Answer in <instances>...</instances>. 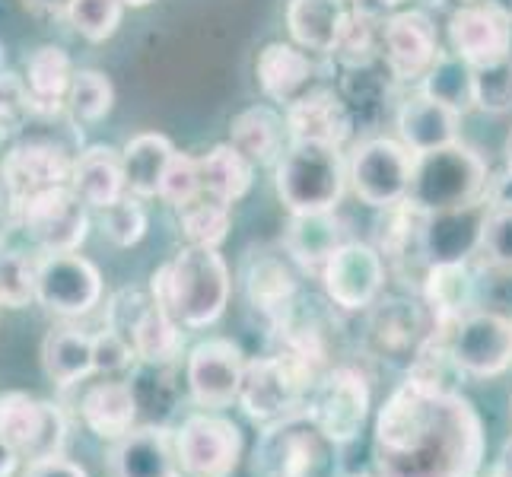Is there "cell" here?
<instances>
[{
	"label": "cell",
	"instance_id": "obj_1",
	"mask_svg": "<svg viewBox=\"0 0 512 477\" xmlns=\"http://www.w3.org/2000/svg\"><path fill=\"white\" fill-rule=\"evenodd\" d=\"M484 420L462 392L404 379L376 414V477H481Z\"/></svg>",
	"mask_w": 512,
	"mask_h": 477
},
{
	"label": "cell",
	"instance_id": "obj_2",
	"mask_svg": "<svg viewBox=\"0 0 512 477\" xmlns=\"http://www.w3.org/2000/svg\"><path fill=\"white\" fill-rule=\"evenodd\" d=\"M229 293H233V277L223 255L201 245H185L150 277L153 303L185 328L214 325L229 306Z\"/></svg>",
	"mask_w": 512,
	"mask_h": 477
},
{
	"label": "cell",
	"instance_id": "obj_3",
	"mask_svg": "<svg viewBox=\"0 0 512 477\" xmlns=\"http://www.w3.org/2000/svg\"><path fill=\"white\" fill-rule=\"evenodd\" d=\"M484 185H487L484 159L462 144H449L443 150L414 156L408 204L420 210V214H439V210L474 204L481 198Z\"/></svg>",
	"mask_w": 512,
	"mask_h": 477
},
{
	"label": "cell",
	"instance_id": "obj_4",
	"mask_svg": "<svg viewBox=\"0 0 512 477\" xmlns=\"http://www.w3.org/2000/svg\"><path fill=\"white\" fill-rule=\"evenodd\" d=\"M344 163L338 147L296 140L277 163V194L290 214L334 210L344 194Z\"/></svg>",
	"mask_w": 512,
	"mask_h": 477
},
{
	"label": "cell",
	"instance_id": "obj_5",
	"mask_svg": "<svg viewBox=\"0 0 512 477\" xmlns=\"http://www.w3.org/2000/svg\"><path fill=\"white\" fill-rule=\"evenodd\" d=\"M373 408V395H369L366 379L350 366L328 369L312 388L306 417L315 423L331 446H347L363 433V423Z\"/></svg>",
	"mask_w": 512,
	"mask_h": 477
},
{
	"label": "cell",
	"instance_id": "obj_6",
	"mask_svg": "<svg viewBox=\"0 0 512 477\" xmlns=\"http://www.w3.org/2000/svg\"><path fill=\"white\" fill-rule=\"evenodd\" d=\"M242 449L239 423L220 411H198L175 430V452L185 477H233Z\"/></svg>",
	"mask_w": 512,
	"mask_h": 477
},
{
	"label": "cell",
	"instance_id": "obj_7",
	"mask_svg": "<svg viewBox=\"0 0 512 477\" xmlns=\"http://www.w3.org/2000/svg\"><path fill=\"white\" fill-rule=\"evenodd\" d=\"M20 207V220L26 236L39 245L45 255L55 252H77L86 233H90V204L70 185L45 188L29 194Z\"/></svg>",
	"mask_w": 512,
	"mask_h": 477
},
{
	"label": "cell",
	"instance_id": "obj_8",
	"mask_svg": "<svg viewBox=\"0 0 512 477\" xmlns=\"http://www.w3.org/2000/svg\"><path fill=\"white\" fill-rule=\"evenodd\" d=\"M0 439L10 443L26 462L64 455L67 420L58 404L29 392H4L0 395Z\"/></svg>",
	"mask_w": 512,
	"mask_h": 477
},
{
	"label": "cell",
	"instance_id": "obj_9",
	"mask_svg": "<svg viewBox=\"0 0 512 477\" xmlns=\"http://www.w3.org/2000/svg\"><path fill=\"white\" fill-rule=\"evenodd\" d=\"M414 175V153L388 137L366 140L350 159L353 194L369 207H398L408 201Z\"/></svg>",
	"mask_w": 512,
	"mask_h": 477
},
{
	"label": "cell",
	"instance_id": "obj_10",
	"mask_svg": "<svg viewBox=\"0 0 512 477\" xmlns=\"http://www.w3.org/2000/svg\"><path fill=\"white\" fill-rule=\"evenodd\" d=\"M328 449V439L315 430V423L299 411L268 427L255 458V471L261 477H319Z\"/></svg>",
	"mask_w": 512,
	"mask_h": 477
},
{
	"label": "cell",
	"instance_id": "obj_11",
	"mask_svg": "<svg viewBox=\"0 0 512 477\" xmlns=\"http://www.w3.org/2000/svg\"><path fill=\"white\" fill-rule=\"evenodd\" d=\"M449 334L452 360L465 376L493 379L512 366V318L474 309Z\"/></svg>",
	"mask_w": 512,
	"mask_h": 477
},
{
	"label": "cell",
	"instance_id": "obj_12",
	"mask_svg": "<svg viewBox=\"0 0 512 477\" xmlns=\"http://www.w3.org/2000/svg\"><path fill=\"white\" fill-rule=\"evenodd\" d=\"M245 353L229 338H207L188 350L185 382L191 401L204 411H223L239 401V388L245 376Z\"/></svg>",
	"mask_w": 512,
	"mask_h": 477
},
{
	"label": "cell",
	"instance_id": "obj_13",
	"mask_svg": "<svg viewBox=\"0 0 512 477\" xmlns=\"http://www.w3.org/2000/svg\"><path fill=\"white\" fill-rule=\"evenodd\" d=\"M35 299L64 318L86 315L102 299V274L93 261L77 252H55L39 258V280H35Z\"/></svg>",
	"mask_w": 512,
	"mask_h": 477
},
{
	"label": "cell",
	"instance_id": "obj_14",
	"mask_svg": "<svg viewBox=\"0 0 512 477\" xmlns=\"http://www.w3.org/2000/svg\"><path fill=\"white\" fill-rule=\"evenodd\" d=\"M322 284L334 306L347 312L369 309L385 287L382 252L369 242H344L322 268Z\"/></svg>",
	"mask_w": 512,
	"mask_h": 477
},
{
	"label": "cell",
	"instance_id": "obj_15",
	"mask_svg": "<svg viewBox=\"0 0 512 477\" xmlns=\"http://www.w3.org/2000/svg\"><path fill=\"white\" fill-rule=\"evenodd\" d=\"M490 204H465L439 214H423L420 223V255L430 264H449V261H468L481 249V233L487 220Z\"/></svg>",
	"mask_w": 512,
	"mask_h": 477
},
{
	"label": "cell",
	"instance_id": "obj_16",
	"mask_svg": "<svg viewBox=\"0 0 512 477\" xmlns=\"http://www.w3.org/2000/svg\"><path fill=\"white\" fill-rule=\"evenodd\" d=\"M449 39L471 67H490L512 55V20L484 4H465L452 13Z\"/></svg>",
	"mask_w": 512,
	"mask_h": 477
},
{
	"label": "cell",
	"instance_id": "obj_17",
	"mask_svg": "<svg viewBox=\"0 0 512 477\" xmlns=\"http://www.w3.org/2000/svg\"><path fill=\"white\" fill-rule=\"evenodd\" d=\"M382 45L388 70L398 80H423L433 61L439 58L436 26L427 13L401 10L382 26Z\"/></svg>",
	"mask_w": 512,
	"mask_h": 477
},
{
	"label": "cell",
	"instance_id": "obj_18",
	"mask_svg": "<svg viewBox=\"0 0 512 477\" xmlns=\"http://www.w3.org/2000/svg\"><path fill=\"white\" fill-rule=\"evenodd\" d=\"M74 163L77 159H70L64 147L45 144V140H29V144H20L7 153L0 175H4L10 198L20 204L35 191L70 185V179H74Z\"/></svg>",
	"mask_w": 512,
	"mask_h": 477
},
{
	"label": "cell",
	"instance_id": "obj_19",
	"mask_svg": "<svg viewBox=\"0 0 512 477\" xmlns=\"http://www.w3.org/2000/svg\"><path fill=\"white\" fill-rule=\"evenodd\" d=\"M112 477H179L175 433L163 427H140L115 439L109 452Z\"/></svg>",
	"mask_w": 512,
	"mask_h": 477
},
{
	"label": "cell",
	"instance_id": "obj_20",
	"mask_svg": "<svg viewBox=\"0 0 512 477\" xmlns=\"http://www.w3.org/2000/svg\"><path fill=\"white\" fill-rule=\"evenodd\" d=\"M287 134L290 144L309 140V144L338 147L350 137V112L341 96L331 90H309L293 105H287Z\"/></svg>",
	"mask_w": 512,
	"mask_h": 477
},
{
	"label": "cell",
	"instance_id": "obj_21",
	"mask_svg": "<svg viewBox=\"0 0 512 477\" xmlns=\"http://www.w3.org/2000/svg\"><path fill=\"white\" fill-rule=\"evenodd\" d=\"M423 296L436 318V331H452L478 303V277L468 261L430 264L423 277Z\"/></svg>",
	"mask_w": 512,
	"mask_h": 477
},
{
	"label": "cell",
	"instance_id": "obj_22",
	"mask_svg": "<svg viewBox=\"0 0 512 477\" xmlns=\"http://www.w3.org/2000/svg\"><path fill=\"white\" fill-rule=\"evenodd\" d=\"M458 118L462 115L452 112L449 105L420 93V96L404 102L401 112H398L401 144L408 147L414 156L458 144Z\"/></svg>",
	"mask_w": 512,
	"mask_h": 477
},
{
	"label": "cell",
	"instance_id": "obj_23",
	"mask_svg": "<svg viewBox=\"0 0 512 477\" xmlns=\"http://www.w3.org/2000/svg\"><path fill=\"white\" fill-rule=\"evenodd\" d=\"M255 74H258L264 96H268L271 102L293 105L299 96L309 93L315 64L309 61L306 51H299L296 45L271 42V45H264L258 51Z\"/></svg>",
	"mask_w": 512,
	"mask_h": 477
},
{
	"label": "cell",
	"instance_id": "obj_24",
	"mask_svg": "<svg viewBox=\"0 0 512 477\" xmlns=\"http://www.w3.org/2000/svg\"><path fill=\"white\" fill-rule=\"evenodd\" d=\"M80 417L86 430L99 439H115L128 436L137 423V395L128 382H96L86 388L80 398Z\"/></svg>",
	"mask_w": 512,
	"mask_h": 477
},
{
	"label": "cell",
	"instance_id": "obj_25",
	"mask_svg": "<svg viewBox=\"0 0 512 477\" xmlns=\"http://www.w3.org/2000/svg\"><path fill=\"white\" fill-rule=\"evenodd\" d=\"M287 255L303 271H319L328 264V258L341 249V223L334 217V210L322 214H290L287 226Z\"/></svg>",
	"mask_w": 512,
	"mask_h": 477
},
{
	"label": "cell",
	"instance_id": "obj_26",
	"mask_svg": "<svg viewBox=\"0 0 512 477\" xmlns=\"http://www.w3.org/2000/svg\"><path fill=\"white\" fill-rule=\"evenodd\" d=\"M42 366H45V376L61 388L90 379L96 373L93 334H86L74 325L51 328L42 341Z\"/></svg>",
	"mask_w": 512,
	"mask_h": 477
},
{
	"label": "cell",
	"instance_id": "obj_27",
	"mask_svg": "<svg viewBox=\"0 0 512 477\" xmlns=\"http://www.w3.org/2000/svg\"><path fill=\"white\" fill-rule=\"evenodd\" d=\"M80 198L90 207H109L125 194V166H121V153L115 147H90L77 156L74 179H70Z\"/></svg>",
	"mask_w": 512,
	"mask_h": 477
},
{
	"label": "cell",
	"instance_id": "obj_28",
	"mask_svg": "<svg viewBox=\"0 0 512 477\" xmlns=\"http://www.w3.org/2000/svg\"><path fill=\"white\" fill-rule=\"evenodd\" d=\"M175 147L163 134H137L121 150V166H125V188L134 198H156L163 185V175L172 163Z\"/></svg>",
	"mask_w": 512,
	"mask_h": 477
},
{
	"label": "cell",
	"instance_id": "obj_29",
	"mask_svg": "<svg viewBox=\"0 0 512 477\" xmlns=\"http://www.w3.org/2000/svg\"><path fill=\"white\" fill-rule=\"evenodd\" d=\"M347 20L344 0H290L287 26L299 48L331 55Z\"/></svg>",
	"mask_w": 512,
	"mask_h": 477
},
{
	"label": "cell",
	"instance_id": "obj_30",
	"mask_svg": "<svg viewBox=\"0 0 512 477\" xmlns=\"http://www.w3.org/2000/svg\"><path fill=\"white\" fill-rule=\"evenodd\" d=\"M245 296H249V303L258 312L271 318H284L296 296V274L290 268V261L284 255H268V252L255 255L249 261V271H245Z\"/></svg>",
	"mask_w": 512,
	"mask_h": 477
},
{
	"label": "cell",
	"instance_id": "obj_31",
	"mask_svg": "<svg viewBox=\"0 0 512 477\" xmlns=\"http://www.w3.org/2000/svg\"><path fill=\"white\" fill-rule=\"evenodd\" d=\"M284 131L287 125L280 121L268 105H252L233 118L229 125V144H233L252 166H271L274 159L280 163L284 156Z\"/></svg>",
	"mask_w": 512,
	"mask_h": 477
},
{
	"label": "cell",
	"instance_id": "obj_32",
	"mask_svg": "<svg viewBox=\"0 0 512 477\" xmlns=\"http://www.w3.org/2000/svg\"><path fill=\"white\" fill-rule=\"evenodd\" d=\"M198 169H201V194L217 198L223 204L245 198L255 175V166L233 144H220L210 153L198 156Z\"/></svg>",
	"mask_w": 512,
	"mask_h": 477
},
{
	"label": "cell",
	"instance_id": "obj_33",
	"mask_svg": "<svg viewBox=\"0 0 512 477\" xmlns=\"http://www.w3.org/2000/svg\"><path fill=\"white\" fill-rule=\"evenodd\" d=\"M182 328H185L182 322H175L166 309H160L153 303L144 315H140V322L134 325L128 341L134 344V353H137L140 363L163 369V366H172L182 357V347H185Z\"/></svg>",
	"mask_w": 512,
	"mask_h": 477
},
{
	"label": "cell",
	"instance_id": "obj_34",
	"mask_svg": "<svg viewBox=\"0 0 512 477\" xmlns=\"http://www.w3.org/2000/svg\"><path fill=\"white\" fill-rule=\"evenodd\" d=\"M74 74L77 70L61 45H42L26 61V90L32 102L45 105V109H58L61 102H67Z\"/></svg>",
	"mask_w": 512,
	"mask_h": 477
},
{
	"label": "cell",
	"instance_id": "obj_35",
	"mask_svg": "<svg viewBox=\"0 0 512 477\" xmlns=\"http://www.w3.org/2000/svg\"><path fill=\"white\" fill-rule=\"evenodd\" d=\"M423 96L465 115L474 105V67L465 58H458L455 51H439V58L423 77Z\"/></svg>",
	"mask_w": 512,
	"mask_h": 477
},
{
	"label": "cell",
	"instance_id": "obj_36",
	"mask_svg": "<svg viewBox=\"0 0 512 477\" xmlns=\"http://www.w3.org/2000/svg\"><path fill=\"white\" fill-rule=\"evenodd\" d=\"M179 223L188 245H201V249H220L233 226V210L229 204L198 194L191 204L179 207Z\"/></svg>",
	"mask_w": 512,
	"mask_h": 477
},
{
	"label": "cell",
	"instance_id": "obj_37",
	"mask_svg": "<svg viewBox=\"0 0 512 477\" xmlns=\"http://www.w3.org/2000/svg\"><path fill=\"white\" fill-rule=\"evenodd\" d=\"M115 90L102 70H77L67 93V109L77 125H96L112 112Z\"/></svg>",
	"mask_w": 512,
	"mask_h": 477
},
{
	"label": "cell",
	"instance_id": "obj_38",
	"mask_svg": "<svg viewBox=\"0 0 512 477\" xmlns=\"http://www.w3.org/2000/svg\"><path fill=\"white\" fill-rule=\"evenodd\" d=\"M39 261L23 249H0V299L7 309H23L35 299Z\"/></svg>",
	"mask_w": 512,
	"mask_h": 477
},
{
	"label": "cell",
	"instance_id": "obj_39",
	"mask_svg": "<svg viewBox=\"0 0 512 477\" xmlns=\"http://www.w3.org/2000/svg\"><path fill=\"white\" fill-rule=\"evenodd\" d=\"M376 39H379V29H376L373 13L366 7H353L347 10L344 29L331 55H338L347 67H366L376 58Z\"/></svg>",
	"mask_w": 512,
	"mask_h": 477
},
{
	"label": "cell",
	"instance_id": "obj_40",
	"mask_svg": "<svg viewBox=\"0 0 512 477\" xmlns=\"http://www.w3.org/2000/svg\"><path fill=\"white\" fill-rule=\"evenodd\" d=\"M125 16V0H74L67 10V20L86 42L112 39Z\"/></svg>",
	"mask_w": 512,
	"mask_h": 477
},
{
	"label": "cell",
	"instance_id": "obj_41",
	"mask_svg": "<svg viewBox=\"0 0 512 477\" xmlns=\"http://www.w3.org/2000/svg\"><path fill=\"white\" fill-rule=\"evenodd\" d=\"M147 233V210L134 194H121L109 207H102V236L115 242L118 249H131Z\"/></svg>",
	"mask_w": 512,
	"mask_h": 477
},
{
	"label": "cell",
	"instance_id": "obj_42",
	"mask_svg": "<svg viewBox=\"0 0 512 477\" xmlns=\"http://www.w3.org/2000/svg\"><path fill=\"white\" fill-rule=\"evenodd\" d=\"M478 255L503 274H512V201H493L484 220Z\"/></svg>",
	"mask_w": 512,
	"mask_h": 477
},
{
	"label": "cell",
	"instance_id": "obj_43",
	"mask_svg": "<svg viewBox=\"0 0 512 477\" xmlns=\"http://www.w3.org/2000/svg\"><path fill=\"white\" fill-rule=\"evenodd\" d=\"M474 105L493 115L512 109V58L490 67H474Z\"/></svg>",
	"mask_w": 512,
	"mask_h": 477
},
{
	"label": "cell",
	"instance_id": "obj_44",
	"mask_svg": "<svg viewBox=\"0 0 512 477\" xmlns=\"http://www.w3.org/2000/svg\"><path fill=\"white\" fill-rule=\"evenodd\" d=\"M201 194V169H198V159L185 156V153H175L172 163L163 175V185H160V198L172 207H185Z\"/></svg>",
	"mask_w": 512,
	"mask_h": 477
},
{
	"label": "cell",
	"instance_id": "obj_45",
	"mask_svg": "<svg viewBox=\"0 0 512 477\" xmlns=\"http://www.w3.org/2000/svg\"><path fill=\"white\" fill-rule=\"evenodd\" d=\"M134 357H137L134 344L125 338V334H118L115 328H105V331L93 334V369L99 376L125 373Z\"/></svg>",
	"mask_w": 512,
	"mask_h": 477
},
{
	"label": "cell",
	"instance_id": "obj_46",
	"mask_svg": "<svg viewBox=\"0 0 512 477\" xmlns=\"http://www.w3.org/2000/svg\"><path fill=\"white\" fill-rule=\"evenodd\" d=\"M150 306H153V296H144L134 287L121 290V293L112 296V303H109V325H105V328H115L118 334L131 338L134 325L140 322V315H144Z\"/></svg>",
	"mask_w": 512,
	"mask_h": 477
},
{
	"label": "cell",
	"instance_id": "obj_47",
	"mask_svg": "<svg viewBox=\"0 0 512 477\" xmlns=\"http://www.w3.org/2000/svg\"><path fill=\"white\" fill-rule=\"evenodd\" d=\"M23 477H90V474L64 455H51V458H39V462H29Z\"/></svg>",
	"mask_w": 512,
	"mask_h": 477
},
{
	"label": "cell",
	"instance_id": "obj_48",
	"mask_svg": "<svg viewBox=\"0 0 512 477\" xmlns=\"http://www.w3.org/2000/svg\"><path fill=\"white\" fill-rule=\"evenodd\" d=\"M20 462H23V455L16 452L10 443H4V439H0V477H13L16 468H20Z\"/></svg>",
	"mask_w": 512,
	"mask_h": 477
},
{
	"label": "cell",
	"instance_id": "obj_49",
	"mask_svg": "<svg viewBox=\"0 0 512 477\" xmlns=\"http://www.w3.org/2000/svg\"><path fill=\"white\" fill-rule=\"evenodd\" d=\"M26 4L32 7V10H42V13H55V16H67V10H70V4L74 0H26Z\"/></svg>",
	"mask_w": 512,
	"mask_h": 477
},
{
	"label": "cell",
	"instance_id": "obj_50",
	"mask_svg": "<svg viewBox=\"0 0 512 477\" xmlns=\"http://www.w3.org/2000/svg\"><path fill=\"white\" fill-rule=\"evenodd\" d=\"M484 7H490V10H497V13H503L506 20H512V0H481Z\"/></svg>",
	"mask_w": 512,
	"mask_h": 477
},
{
	"label": "cell",
	"instance_id": "obj_51",
	"mask_svg": "<svg viewBox=\"0 0 512 477\" xmlns=\"http://www.w3.org/2000/svg\"><path fill=\"white\" fill-rule=\"evenodd\" d=\"M509 477H512V439H509V443L503 446V452H500V462H497Z\"/></svg>",
	"mask_w": 512,
	"mask_h": 477
},
{
	"label": "cell",
	"instance_id": "obj_52",
	"mask_svg": "<svg viewBox=\"0 0 512 477\" xmlns=\"http://www.w3.org/2000/svg\"><path fill=\"white\" fill-rule=\"evenodd\" d=\"M506 169H509V175H512V131H509V137H506Z\"/></svg>",
	"mask_w": 512,
	"mask_h": 477
},
{
	"label": "cell",
	"instance_id": "obj_53",
	"mask_svg": "<svg viewBox=\"0 0 512 477\" xmlns=\"http://www.w3.org/2000/svg\"><path fill=\"white\" fill-rule=\"evenodd\" d=\"M487 477H509L500 465H493V471H487Z\"/></svg>",
	"mask_w": 512,
	"mask_h": 477
},
{
	"label": "cell",
	"instance_id": "obj_54",
	"mask_svg": "<svg viewBox=\"0 0 512 477\" xmlns=\"http://www.w3.org/2000/svg\"><path fill=\"white\" fill-rule=\"evenodd\" d=\"M379 7H398V4H404V0H376Z\"/></svg>",
	"mask_w": 512,
	"mask_h": 477
},
{
	"label": "cell",
	"instance_id": "obj_55",
	"mask_svg": "<svg viewBox=\"0 0 512 477\" xmlns=\"http://www.w3.org/2000/svg\"><path fill=\"white\" fill-rule=\"evenodd\" d=\"M150 0H125V7H147Z\"/></svg>",
	"mask_w": 512,
	"mask_h": 477
},
{
	"label": "cell",
	"instance_id": "obj_56",
	"mask_svg": "<svg viewBox=\"0 0 512 477\" xmlns=\"http://www.w3.org/2000/svg\"><path fill=\"white\" fill-rule=\"evenodd\" d=\"M347 477H373V474H347Z\"/></svg>",
	"mask_w": 512,
	"mask_h": 477
},
{
	"label": "cell",
	"instance_id": "obj_57",
	"mask_svg": "<svg viewBox=\"0 0 512 477\" xmlns=\"http://www.w3.org/2000/svg\"><path fill=\"white\" fill-rule=\"evenodd\" d=\"M465 4H481V0H465Z\"/></svg>",
	"mask_w": 512,
	"mask_h": 477
},
{
	"label": "cell",
	"instance_id": "obj_58",
	"mask_svg": "<svg viewBox=\"0 0 512 477\" xmlns=\"http://www.w3.org/2000/svg\"><path fill=\"white\" fill-rule=\"evenodd\" d=\"M0 306H4V299H0Z\"/></svg>",
	"mask_w": 512,
	"mask_h": 477
}]
</instances>
